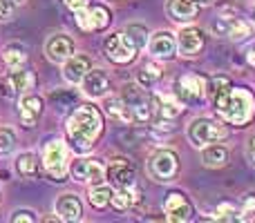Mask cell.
Wrapping results in <instances>:
<instances>
[{"label": "cell", "mask_w": 255, "mask_h": 223, "mask_svg": "<svg viewBox=\"0 0 255 223\" xmlns=\"http://www.w3.org/2000/svg\"><path fill=\"white\" fill-rule=\"evenodd\" d=\"M148 52L152 58L157 61H168L177 54V38L170 34V31H157L148 38Z\"/></svg>", "instance_id": "obj_17"}, {"label": "cell", "mask_w": 255, "mask_h": 223, "mask_svg": "<svg viewBox=\"0 0 255 223\" xmlns=\"http://www.w3.org/2000/svg\"><path fill=\"white\" fill-rule=\"evenodd\" d=\"M67 143L76 154H88L103 134V114L97 105H76L67 118Z\"/></svg>", "instance_id": "obj_1"}, {"label": "cell", "mask_w": 255, "mask_h": 223, "mask_svg": "<svg viewBox=\"0 0 255 223\" xmlns=\"http://www.w3.org/2000/svg\"><path fill=\"white\" fill-rule=\"evenodd\" d=\"M70 174L76 183L99 185L106 179V165L99 158H76L70 165Z\"/></svg>", "instance_id": "obj_10"}, {"label": "cell", "mask_w": 255, "mask_h": 223, "mask_svg": "<svg viewBox=\"0 0 255 223\" xmlns=\"http://www.w3.org/2000/svg\"><path fill=\"white\" fill-rule=\"evenodd\" d=\"M195 2H199V4H211L213 0H195Z\"/></svg>", "instance_id": "obj_42"}, {"label": "cell", "mask_w": 255, "mask_h": 223, "mask_svg": "<svg viewBox=\"0 0 255 223\" xmlns=\"http://www.w3.org/2000/svg\"><path fill=\"white\" fill-rule=\"evenodd\" d=\"M81 89L90 98H103L110 89V78L103 70H90L85 74V78L81 80Z\"/></svg>", "instance_id": "obj_22"}, {"label": "cell", "mask_w": 255, "mask_h": 223, "mask_svg": "<svg viewBox=\"0 0 255 223\" xmlns=\"http://www.w3.org/2000/svg\"><path fill=\"white\" fill-rule=\"evenodd\" d=\"M40 158L36 152H25L16 158V172L22 176V179H34V176L40 174Z\"/></svg>", "instance_id": "obj_26"}, {"label": "cell", "mask_w": 255, "mask_h": 223, "mask_svg": "<svg viewBox=\"0 0 255 223\" xmlns=\"http://www.w3.org/2000/svg\"><path fill=\"white\" fill-rule=\"evenodd\" d=\"M139 201H141V190L136 188V183H132V185H126V188H117L115 192H112L110 206L115 208V210H130V208H134Z\"/></svg>", "instance_id": "obj_24"}, {"label": "cell", "mask_w": 255, "mask_h": 223, "mask_svg": "<svg viewBox=\"0 0 255 223\" xmlns=\"http://www.w3.org/2000/svg\"><path fill=\"white\" fill-rule=\"evenodd\" d=\"M128 34H130V38L134 40V45L139 49H143L145 45H148V38H150V34H148V29H145L143 25H128Z\"/></svg>", "instance_id": "obj_34"}, {"label": "cell", "mask_w": 255, "mask_h": 223, "mask_svg": "<svg viewBox=\"0 0 255 223\" xmlns=\"http://www.w3.org/2000/svg\"><path fill=\"white\" fill-rule=\"evenodd\" d=\"M45 54H47V58L52 63L61 65V63H65L67 58L74 54V40H72L67 34H54V36H49L47 45H45Z\"/></svg>", "instance_id": "obj_19"}, {"label": "cell", "mask_w": 255, "mask_h": 223, "mask_svg": "<svg viewBox=\"0 0 255 223\" xmlns=\"http://www.w3.org/2000/svg\"><path fill=\"white\" fill-rule=\"evenodd\" d=\"M121 98H124L126 105L130 107L132 121H134V123H148L150 118H152V101H150V98L141 92V85H139V87L128 85Z\"/></svg>", "instance_id": "obj_12"}, {"label": "cell", "mask_w": 255, "mask_h": 223, "mask_svg": "<svg viewBox=\"0 0 255 223\" xmlns=\"http://www.w3.org/2000/svg\"><path fill=\"white\" fill-rule=\"evenodd\" d=\"M36 87V74L29 70H13L11 74H7L2 80H0V94L4 98H16L22 96V94L31 92Z\"/></svg>", "instance_id": "obj_9"}, {"label": "cell", "mask_w": 255, "mask_h": 223, "mask_svg": "<svg viewBox=\"0 0 255 223\" xmlns=\"http://www.w3.org/2000/svg\"><path fill=\"white\" fill-rule=\"evenodd\" d=\"M43 170L49 179L63 181L70 170V152H67L65 141H49L43 149Z\"/></svg>", "instance_id": "obj_4"}, {"label": "cell", "mask_w": 255, "mask_h": 223, "mask_svg": "<svg viewBox=\"0 0 255 223\" xmlns=\"http://www.w3.org/2000/svg\"><path fill=\"white\" fill-rule=\"evenodd\" d=\"M211 31L215 36H222V38H231V40H242L253 36V25L249 20L240 16H220L213 20Z\"/></svg>", "instance_id": "obj_8"}, {"label": "cell", "mask_w": 255, "mask_h": 223, "mask_svg": "<svg viewBox=\"0 0 255 223\" xmlns=\"http://www.w3.org/2000/svg\"><path fill=\"white\" fill-rule=\"evenodd\" d=\"M45 110V103L40 96L36 94H22L20 101H18V118H20L22 127H34L38 123V118L43 116Z\"/></svg>", "instance_id": "obj_16"}, {"label": "cell", "mask_w": 255, "mask_h": 223, "mask_svg": "<svg viewBox=\"0 0 255 223\" xmlns=\"http://www.w3.org/2000/svg\"><path fill=\"white\" fill-rule=\"evenodd\" d=\"M161 76H163L161 67H159L157 63L148 61V63H143V67H141L139 74H136V83H139L143 89H150L159 78H161Z\"/></svg>", "instance_id": "obj_30"}, {"label": "cell", "mask_w": 255, "mask_h": 223, "mask_svg": "<svg viewBox=\"0 0 255 223\" xmlns=\"http://www.w3.org/2000/svg\"><path fill=\"white\" fill-rule=\"evenodd\" d=\"M54 212H56L58 221H81L83 219V203L76 194H61L54 203Z\"/></svg>", "instance_id": "obj_20"}, {"label": "cell", "mask_w": 255, "mask_h": 223, "mask_svg": "<svg viewBox=\"0 0 255 223\" xmlns=\"http://www.w3.org/2000/svg\"><path fill=\"white\" fill-rule=\"evenodd\" d=\"M13 2H18V4H20V2H25V0H13Z\"/></svg>", "instance_id": "obj_43"}, {"label": "cell", "mask_w": 255, "mask_h": 223, "mask_svg": "<svg viewBox=\"0 0 255 223\" xmlns=\"http://www.w3.org/2000/svg\"><path fill=\"white\" fill-rule=\"evenodd\" d=\"M63 4L67 9H72V11H79V9L90 7V0H63Z\"/></svg>", "instance_id": "obj_39"}, {"label": "cell", "mask_w": 255, "mask_h": 223, "mask_svg": "<svg viewBox=\"0 0 255 223\" xmlns=\"http://www.w3.org/2000/svg\"><path fill=\"white\" fill-rule=\"evenodd\" d=\"M206 78L199 74H184L175 83V96L181 103H199L206 96Z\"/></svg>", "instance_id": "obj_11"}, {"label": "cell", "mask_w": 255, "mask_h": 223, "mask_svg": "<svg viewBox=\"0 0 255 223\" xmlns=\"http://www.w3.org/2000/svg\"><path fill=\"white\" fill-rule=\"evenodd\" d=\"M2 63H4V67H7L9 72L25 67V63H27V47H25V45H20V43L4 45V49H2Z\"/></svg>", "instance_id": "obj_25"}, {"label": "cell", "mask_w": 255, "mask_h": 223, "mask_svg": "<svg viewBox=\"0 0 255 223\" xmlns=\"http://www.w3.org/2000/svg\"><path fill=\"white\" fill-rule=\"evenodd\" d=\"M90 70H92V61H90V56H85V54H72V56L63 63V76H65V80L72 85H79Z\"/></svg>", "instance_id": "obj_21"}, {"label": "cell", "mask_w": 255, "mask_h": 223, "mask_svg": "<svg viewBox=\"0 0 255 223\" xmlns=\"http://www.w3.org/2000/svg\"><path fill=\"white\" fill-rule=\"evenodd\" d=\"M145 170H148L150 179L159 181V183L175 181L177 172H179V156H177L175 149L161 148V149L150 154L148 163H145Z\"/></svg>", "instance_id": "obj_3"}, {"label": "cell", "mask_w": 255, "mask_h": 223, "mask_svg": "<svg viewBox=\"0 0 255 223\" xmlns=\"http://www.w3.org/2000/svg\"><path fill=\"white\" fill-rule=\"evenodd\" d=\"M199 7H202V4L195 2V0H168L166 11H168V16H170V20L190 22L197 18Z\"/></svg>", "instance_id": "obj_23"}, {"label": "cell", "mask_w": 255, "mask_h": 223, "mask_svg": "<svg viewBox=\"0 0 255 223\" xmlns=\"http://www.w3.org/2000/svg\"><path fill=\"white\" fill-rule=\"evenodd\" d=\"M213 219L217 221H240V212L233 203H220L213 212Z\"/></svg>", "instance_id": "obj_33"}, {"label": "cell", "mask_w": 255, "mask_h": 223, "mask_svg": "<svg viewBox=\"0 0 255 223\" xmlns=\"http://www.w3.org/2000/svg\"><path fill=\"white\" fill-rule=\"evenodd\" d=\"M231 87V80H229V76H222V74H217V76H213L211 80L206 83V94L211 98H217L220 94H224L226 89Z\"/></svg>", "instance_id": "obj_32"}, {"label": "cell", "mask_w": 255, "mask_h": 223, "mask_svg": "<svg viewBox=\"0 0 255 223\" xmlns=\"http://www.w3.org/2000/svg\"><path fill=\"white\" fill-rule=\"evenodd\" d=\"M103 52L115 65H130L139 54V47L134 45V40L130 38L128 31H117V34L108 36L103 43Z\"/></svg>", "instance_id": "obj_6"}, {"label": "cell", "mask_w": 255, "mask_h": 223, "mask_svg": "<svg viewBox=\"0 0 255 223\" xmlns=\"http://www.w3.org/2000/svg\"><path fill=\"white\" fill-rule=\"evenodd\" d=\"M215 110L229 125L242 127L255 116V96L249 87H233L231 85L224 94L213 98Z\"/></svg>", "instance_id": "obj_2"}, {"label": "cell", "mask_w": 255, "mask_h": 223, "mask_svg": "<svg viewBox=\"0 0 255 223\" xmlns=\"http://www.w3.org/2000/svg\"><path fill=\"white\" fill-rule=\"evenodd\" d=\"M106 179L110 181L115 188H126V185L134 183V167L132 163L124 156H117L112 158V163L108 165L106 170Z\"/></svg>", "instance_id": "obj_18"}, {"label": "cell", "mask_w": 255, "mask_h": 223, "mask_svg": "<svg viewBox=\"0 0 255 223\" xmlns=\"http://www.w3.org/2000/svg\"><path fill=\"white\" fill-rule=\"evenodd\" d=\"M202 163L206 167H222L229 163V149L224 145H206L202 148Z\"/></svg>", "instance_id": "obj_27"}, {"label": "cell", "mask_w": 255, "mask_h": 223, "mask_svg": "<svg viewBox=\"0 0 255 223\" xmlns=\"http://www.w3.org/2000/svg\"><path fill=\"white\" fill-rule=\"evenodd\" d=\"M249 63H251V65L255 67V47L251 49V52H249Z\"/></svg>", "instance_id": "obj_41"}, {"label": "cell", "mask_w": 255, "mask_h": 223, "mask_svg": "<svg viewBox=\"0 0 255 223\" xmlns=\"http://www.w3.org/2000/svg\"><path fill=\"white\" fill-rule=\"evenodd\" d=\"M253 217H255V192H249V194H244L242 212H240V221L253 219Z\"/></svg>", "instance_id": "obj_35"}, {"label": "cell", "mask_w": 255, "mask_h": 223, "mask_svg": "<svg viewBox=\"0 0 255 223\" xmlns=\"http://www.w3.org/2000/svg\"><path fill=\"white\" fill-rule=\"evenodd\" d=\"M103 110H106L108 116L115 118V121H121V123H134V121H132V112H130V107L126 105V101H124L121 96L106 98V103H103Z\"/></svg>", "instance_id": "obj_28"}, {"label": "cell", "mask_w": 255, "mask_h": 223, "mask_svg": "<svg viewBox=\"0 0 255 223\" xmlns=\"http://www.w3.org/2000/svg\"><path fill=\"white\" fill-rule=\"evenodd\" d=\"M52 98L54 103L56 101H61V107H65V105H74L76 103V94L72 92V89H56V92H52Z\"/></svg>", "instance_id": "obj_36"}, {"label": "cell", "mask_w": 255, "mask_h": 223, "mask_svg": "<svg viewBox=\"0 0 255 223\" xmlns=\"http://www.w3.org/2000/svg\"><path fill=\"white\" fill-rule=\"evenodd\" d=\"M150 101H152V116L157 121L170 123L184 112V103L177 96H170V94H154Z\"/></svg>", "instance_id": "obj_15"}, {"label": "cell", "mask_w": 255, "mask_h": 223, "mask_svg": "<svg viewBox=\"0 0 255 223\" xmlns=\"http://www.w3.org/2000/svg\"><path fill=\"white\" fill-rule=\"evenodd\" d=\"M16 149V132L7 125H0V156H9Z\"/></svg>", "instance_id": "obj_31"}, {"label": "cell", "mask_w": 255, "mask_h": 223, "mask_svg": "<svg viewBox=\"0 0 255 223\" xmlns=\"http://www.w3.org/2000/svg\"><path fill=\"white\" fill-rule=\"evenodd\" d=\"M249 156H251V161L255 163V136L249 141Z\"/></svg>", "instance_id": "obj_40"}, {"label": "cell", "mask_w": 255, "mask_h": 223, "mask_svg": "<svg viewBox=\"0 0 255 223\" xmlns=\"http://www.w3.org/2000/svg\"><path fill=\"white\" fill-rule=\"evenodd\" d=\"M16 4L13 0H0V22H9L16 16Z\"/></svg>", "instance_id": "obj_37"}, {"label": "cell", "mask_w": 255, "mask_h": 223, "mask_svg": "<svg viewBox=\"0 0 255 223\" xmlns=\"http://www.w3.org/2000/svg\"><path fill=\"white\" fill-rule=\"evenodd\" d=\"M74 20L83 31H103L110 27L112 13L106 4H90V7L74 11Z\"/></svg>", "instance_id": "obj_7"}, {"label": "cell", "mask_w": 255, "mask_h": 223, "mask_svg": "<svg viewBox=\"0 0 255 223\" xmlns=\"http://www.w3.org/2000/svg\"><path fill=\"white\" fill-rule=\"evenodd\" d=\"M36 223L38 221V217H36L34 210H16L11 215V223Z\"/></svg>", "instance_id": "obj_38"}, {"label": "cell", "mask_w": 255, "mask_h": 223, "mask_svg": "<svg viewBox=\"0 0 255 223\" xmlns=\"http://www.w3.org/2000/svg\"><path fill=\"white\" fill-rule=\"evenodd\" d=\"M112 192H115V190H112L110 185H103V183L90 185V192H88L90 206H92L94 210H103V208H108L110 201H112Z\"/></svg>", "instance_id": "obj_29"}, {"label": "cell", "mask_w": 255, "mask_h": 223, "mask_svg": "<svg viewBox=\"0 0 255 223\" xmlns=\"http://www.w3.org/2000/svg\"><path fill=\"white\" fill-rule=\"evenodd\" d=\"M188 141L195 145V148H206L211 143H220L229 136V130H226L222 123L213 121V118H195L188 125Z\"/></svg>", "instance_id": "obj_5"}, {"label": "cell", "mask_w": 255, "mask_h": 223, "mask_svg": "<svg viewBox=\"0 0 255 223\" xmlns=\"http://www.w3.org/2000/svg\"><path fill=\"white\" fill-rule=\"evenodd\" d=\"M163 212H166L168 221H177V223L193 221V217H195V210H193V206H190V201L181 192H177V190L166 194Z\"/></svg>", "instance_id": "obj_13"}, {"label": "cell", "mask_w": 255, "mask_h": 223, "mask_svg": "<svg viewBox=\"0 0 255 223\" xmlns=\"http://www.w3.org/2000/svg\"><path fill=\"white\" fill-rule=\"evenodd\" d=\"M206 45V36H204L202 29L197 27H184V29L177 34V52L186 58L197 56L199 52Z\"/></svg>", "instance_id": "obj_14"}]
</instances>
